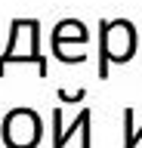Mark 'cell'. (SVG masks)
Returning a JSON list of instances; mask_svg holds the SVG:
<instances>
[{
	"mask_svg": "<svg viewBox=\"0 0 142 148\" xmlns=\"http://www.w3.org/2000/svg\"><path fill=\"white\" fill-rule=\"evenodd\" d=\"M90 120H93V114L90 111H80L68 127H62V111H53V123H49V130H53V148H65L68 139H74V133H80V148H93V136H90Z\"/></svg>",
	"mask_w": 142,
	"mask_h": 148,
	"instance_id": "3",
	"label": "cell"
},
{
	"mask_svg": "<svg viewBox=\"0 0 142 148\" xmlns=\"http://www.w3.org/2000/svg\"><path fill=\"white\" fill-rule=\"evenodd\" d=\"M136 53V31L127 18L99 22V80L108 77V65L130 62Z\"/></svg>",
	"mask_w": 142,
	"mask_h": 148,
	"instance_id": "1",
	"label": "cell"
},
{
	"mask_svg": "<svg viewBox=\"0 0 142 148\" xmlns=\"http://www.w3.org/2000/svg\"><path fill=\"white\" fill-rule=\"evenodd\" d=\"M53 40H56V43H65V40H71V43H86V40H90V31H86V25L77 22V18H62V22L53 28Z\"/></svg>",
	"mask_w": 142,
	"mask_h": 148,
	"instance_id": "4",
	"label": "cell"
},
{
	"mask_svg": "<svg viewBox=\"0 0 142 148\" xmlns=\"http://www.w3.org/2000/svg\"><path fill=\"white\" fill-rule=\"evenodd\" d=\"M0 136L6 148H34L40 142V117L31 108H16L3 117Z\"/></svg>",
	"mask_w": 142,
	"mask_h": 148,
	"instance_id": "2",
	"label": "cell"
},
{
	"mask_svg": "<svg viewBox=\"0 0 142 148\" xmlns=\"http://www.w3.org/2000/svg\"><path fill=\"white\" fill-rule=\"evenodd\" d=\"M53 56H56L59 62H68V65H80V62H86V53H68L62 43H53Z\"/></svg>",
	"mask_w": 142,
	"mask_h": 148,
	"instance_id": "6",
	"label": "cell"
},
{
	"mask_svg": "<svg viewBox=\"0 0 142 148\" xmlns=\"http://www.w3.org/2000/svg\"><path fill=\"white\" fill-rule=\"evenodd\" d=\"M59 99H62V102H68V105H74V102H84V99H86V90H77L74 96H71L68 90H59Z\"/></svg>",
	"mask_w": 142,
	"mask_h": 148,
	"instance_id": "7",
	"label": "cell"
},
{
	"mask_svg": "<svg viewBox=\"0 0 142 148\" xmlns=\"http://www.w3.org/2000/svg\"><path fill=\"white\" fill-rule=\"evenodd\" d=\"M142 139V127H133V108L123 111V148H136Z\"/></svg>",
	"mask_w": 142,
	"mask_h": 148,
	"instance_id": "5",
	"label": "cell"
}]
</instances>
